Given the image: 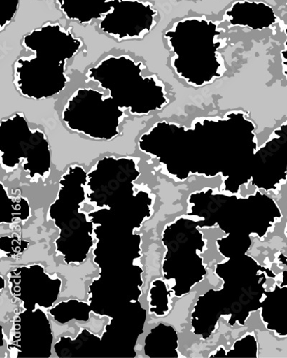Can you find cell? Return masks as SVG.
<instances>
[{"label": "cell", "instance_id": "13", "mask_svg": "<svg viewBox=\"0 0 287 358\" xmlns=\"http://www.w3.org/2000/svg\"><path fill=\"white\" fill-rule=\"evenodd\" d=\"M20 0H1L0 8V31L4 29L13 22L15 17Z\"/></svg>", "mask_w": 287, "mask_h": 358}, {"label": "cell", "instance_id": "14", "mask_svg": "<svg viewBox=\"0 0 287 358\" xmlns=\"http://www.w3.org/2000/svg\"><path fill=\"white\" fill-rule=\"evenodd\" d=\"M286 7H287V0H286ZM284 34L286 35V41L284 43V48L281 51V68H282V73L285 76L287 80V24L284 27Z\"/></svg>", "mask_w": 287, "mask_h": 358}, {"label": "cell", "instance_id": "5", "mask_svg": "<svg viewBox=\"0 0 287 358\" xmlns=\"http://www.w3.org/2000/svg\"><path fill=\"white\" fill-rule=\"evenodd\" d=\"M146 66L127 55H108L90 68L85 77L108 91L109 96L132 115H147L169 103L165 87L156 76H144Z\"/></svg>", "mask_w": 287, "mask_h": 358}, {"label": "cell", "instance_id": "12", "mask_svg": "<svg viewBox=\"0 0 287 358\" xmlns=\"http://www.w3.org/2000/svg\"><path fill=\"white\" fill-rule=\"evenodd\" d=\"M3 190V201L6 216L27 217L30 213V206L24 198L13 197L9 195L7 187L1 183Z\"/></svg>", "mask_w": 287, "mask_h": 358}, {"label": "cell", "instance_id": "11", "mask_svg": "<svg viewBox=\"0 0 287 358\" xmlns=\"http://www.w3.org/2000/svg\"><path fill=\"white\" fill-rule=\"evenodd\" d=\"M119 0H55L64 15L80 24L102 20Z\"/></svg>", "mask_w": 287, "mask_h": 358}, {"label": "cell", "instance_id": "2", "mask_svg": "<svg viewBox=\"0 0 287 358\" xmlns=\"http://www.w3.org/2000/svg\"><path fill=\"white\" fill-rule=\"evenodd\" d=\"M59 22H46L28 33L22 45L33 54L22 56L13 66V83L24 97L36 101L61 94L70 82L66 65L83 43Z\"/></svg>", "mask_w": 287, "mask_h": 358}, {"label": "cell", "instance_id": "7", "mask_svg": "<svg viewBox=\"0 0 287 358\" xmlns=\"http://www.w3.org/2000/svg\"><path fill=\"white\" fill-rule=\"evenodd\" d=\"M125 116V110L110 96L91 87L78 88L62 112L63 121L71 131L101 141L117 138Z\"/></svg>", "mask_w": 287, "mask_h": 358}, {"label": "cell", "instance_id": "6", "mask_svg": "<svg viewBox=\"0 0 287 358\" xmlns=\"http://www.w3.org/2000/svg\"><path fill=\"white\" fill-rule=\"evenodd\" d=\"M0 163L12 172L22 166L33 184L43 183L51 173V148L46 135L29 126L23 113L3 119L0 124Z\"/></svg>", "mask_w": 287, "mask_h": 358}, {"label": "cell", "instance_id": "10", "mask_svg": "<svg viewBox=\"0 0 287 358\" xmlns=\"http://www.w3.org/2000/svg\"><path fill=\"white\" fill-rule=\"evenodd\" d=\"M223 20L230 26L263 31L275 24L278 17L274 9L264 2L239 0L225 12Z\"/></svg>", "mask_w": 287, "mask_h": 358}, {"label": "cell", "instance_id": "9", "mask_svg": "<svg viewBox=\"0 0 287 358\" xmlns=\"http://www.w3.org/2000/svg\"><path fill=\"white\" fill-rule=\"evenodd\" d=\"M287 181V122L258 148L250 184L258 189L275 191Z\"/></svg>", "mask_w": 287, "mask_h": 358}, {"label": "cell", "instance_id": "4", "mask_svg": "<svg viewBox=\"0 0 287 358\" xmlns=\"http://www.w3.org/2000/svg\"><path fill=\"white\" fill-rule=\"evenodd\" d=\"M139 159L132 157L106 156L88 172L86 198L104 210L92 213L97 220L115 217H141L150 212L151 194L137 189L136 182L141 171Z\"/></svg>", "mask_w": 287, "mask_h": 358}, {"label": "cell", "instance_id": "3", "mask_svg": "<svg viewBox=\"0 0 287 358\" xmlns=\"http://www.w3.org/2000/svg\"><path fill=\"white\" fill-rule=\"evenodd\" d=\"M220 22L206 17H192L176 22L164 35L174 53L170 64L179 78L195 87L205 86L223 76L224 59L219 52L226 45L220 38Z\"/></svg>", "mask_w": 287, "mask_h": 358}, {"label": "cell", "instance_id": "8", "mask_svg": "<svg viewBox=\"0 0 287 358\" xmlns=\"http://www.w3.org/2000/svg\"><path fill=\"white\" fill-rule=\"evenodd\" d=\"M158 12L152 3L119 0L99 23L101 31L119 42L141 40L157 25Z\"/></svg>", "mask_w": 287, "mask_h": 358}, {"label": "cell", "instance_id": "1", "mask_svg": "<svg viewBox=\"0 0 287 358\" xmlns=\"http://www.w3.org/2000/svg\"><path fill=\"white\" fill-rule=\"evenodd\" d=\"M255 126L242 112L223 118H204L187 129L169 122L157 145L162 171L176 181L190 175H220L221 188L237 194L250 184L258 149Z\"/></svg>", "mask_w": 287, "mask_h": 358}]
</instances>
